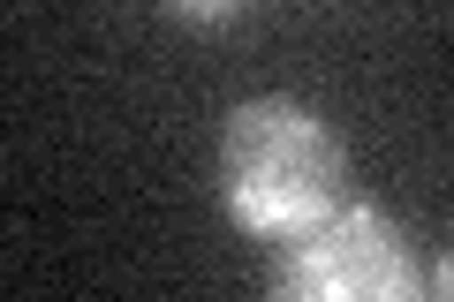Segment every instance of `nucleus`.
Listing matches in <instances>:
<instances>
[{
  "label": "nucleus",
  "mask_w": 454,
  "mask_h": 302,
  "mask_svg": "<svg viewBox=\"0 0 454 302\" xmlns=\"http://www.w3.org/2000/svg\"><path fill=\"white\" fill-rule=\"evenodd\" d=\"M265 302H432V280L409 257V235L372 205H340L333 220L280 242Z\"/></svg>",
  "instance_id": "obj_2"
},
{
  "label": "nucleus",
  "mask_w": 454,
  "mask_h": 302,
  "mask_svg": "<svg viewBox=\"0 0 454 302\" xmlns=\"http://www.w3.org/2000/svg\"><path fill=\"white\" fill-rule=\"evenodd\" d=\"M348 151L295 98H243L220 128V197L265 242H295L303 227L340 212Z\"/></svg>",
  "instance_id": "obj_1"
},
{
  "label": "nucleus",
  "mask_w": 454,
  "mask_h": 302,
  "mask_svg": "<svg viewBox=\"0 0 454 302\" xmlns=\"http://www.w3.org/2000/svg\"><path fill=\"white\" fill-rule=\"evenodd\" d=\"M432 302H454V250L432 265Z\"/></svg>",
  "instance_id": "obj_3"
}]
</instances>
